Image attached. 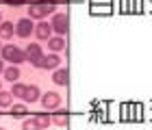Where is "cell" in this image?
I'll return each instance as SVG.
<instances>
[{
  "mask_svg": "<svg viewBox=\"0 0 152 130\" xmlns=\"http://www.w3.org/2000/svg\"><path fill=\"white\" fill-rule=\"evenodd\" d=\"M13 35H15L13 22H0V39H11Z\"/></svg>",
  "mask_w": 152,
  "mask_h": 130,
  "instance_id": "4fadbf2b",
  "label": "cell"
},
{
  "mask_svg": "<svg viewBox=\"0 0 152 130\" xmlns=\"http://www.w3.org/2000/svg\"><path fill=\"white\" fill-rule=\"evenodd\" d=\"M91 4H94V7H98V4H107V7H109V4H111V0H91Z\"/></svg>",
  "mask_w": 152,
  "mask_h": 130,
  "instance_id": "7402d4cb",
  "label": "cell"
},
{
  "mask_svg": "<svg viewBox=\"0 0 152 130\" xmlns=\"http://www.w3.org/2000/svg\"><path fill=\"white\" fill-rule=\"evenodd\" d=\"M4 80L7 83H18V78H20V67L18 65H9V67H4Z\"/></svg>",
  "mask_w": 152,
  "mask_h": 130,
  "instance_id": "7c38bea8",
  "label": "cell"
},
{
  "mask_svg": "<svg viewBox=\"0 0 152 130\" xmlns=\"http://www.w3.org/2000/svg\"><path fill=\"white\" fill-rule=\"evenodd\" d=\"M67 121H70V117H67V113H65V108H57L54 111V115H50V124H54V126H67Z\"/></svg>",
  "mask_w": 152,
  "mask_h": 130,
  "instance_id": "9c48e42d",
  "label": "cell"
},
{
  "mask_svg": "<svg viewBox=\"0 0 152 130\" xmlns=\"http://www.w3.org/2000/svg\"><path fill=\"white\" fill-rule=\"evenodd\" d=\"M11 115H15V117H24L26 113H28V106L26 104H22V102H20V104H11Z\"/></svg>",
  "mask_w": 152,
  "mask_h": 130,
  "instance_id": "e0dca14e",
  "label": "cell"
},
{
  "mask_svg": "<svg viewBox=\"0 0 152 130\" xmlns=\"http://www.w3.org/2000/svg\"><path fill=\"white\" fill-rule=\"evenodd\" d=\"M28 15H31L33 20H41V17H46V11L41 9L39 2H31V4H28Z\"/></svg>",
  "mask_w": 152,
  "mask_h": 130,
  "instance_id": "5bb4252c",
  "label": "cell"
},
{
  "mask_svg": "<svg viewBox=\"0 0 152 130\" xmlns=\"http://www.w3.org/2000/svg\"><path fill=\"white\" fill-rule=\"evenodd\" d=\"M4 4H9V7H22L24 0H4Z\"/></svg>",
  "mask_w": 152,
  "mask_h": 130,
  "instance_id": "44dd1931",
  "label": "cell"
},
{
  "mask_svg": "<svg viewBox=\"0 0 152 130\" xmlns=\"http://www.w3.org/2000/svg\"><path fill=\"white\" fill-rule=\"evenodd\" d=\"M22 130H39V128H37V124H35V117L26 119L24 124H22Z\"/></svg>",
  "mask_w": 152,
  "mask_h": 130,
  "instance_id": "ffe728a7",
  "label": "cell"
},
{
  "mask_svg": "<svg viewBox=\"0 0 152 130\" xmlns=\"http://www.w3.org/2000/svg\"><path fill=\"white\" fill-rule=\"evenodd\" d=\"M48 48H50L54 54L63 52V50H65V39L59 37V35H57V37H50V39H48Z\"/></svg>",
  "mask_w": 152,
  "mask_h": 130,
  "instance_id": "30bf717a",
  "label": "cell"
},
{
  "mask_svg": "<svg viewBox=\"0 0 152 130\" xmlns=\"http://www.w3.org/2000/svg\"><path fill=\"white\" fill-rule=\"evenodd\" d=\"M39 4H41V9L46 11V15L57 11V0H39Z\"/></svg>",
  "mask_w": 152,
  "mask_h": 130,
  "instance_id": "ac0fdd59",
  "label": "cell"
},
{
  "mask_svg": "<svg viewBox=\"0 0 152 130\" xmlns=\"http://www.w3.org/2000/svg\"><path fill=\"white\" fill-rule=\"evenodd\" d=\"M11 104H13V95H11V91H2V89H0V111H4V108H11Z\"/></svg>",
  "mask_w": 152,
  "mask_h": 130,
  "instance_id": "9a60e30c",
  "label": "cell"
},
{
  "mask_svg": "<svg viewBox=\"0 0 152 130\" xmlns=\"http://www.w3.org/2000/svg\"><path fill=\"white\" fill-rule=\"evenodd\" d=\"M0 48H2V44H0Z\"/></svg>",
  "mask_w": 152,
  "mask_h": 130,
  "instance_id": "484cf974",
  "label": "cell"
},
{
  "mask_svg": "<svg viewBox=\"0 0 152 130\" xmlns=\"http://www.w3.org/2000/svg\"><path fill=\"white\" fill-rule=\"evenodd\" d=\"M61 95L57 91H46L44 95H41V106L46 108V111H57V108L61 106Z\"/></svg>",
  "mask_w": 152,
  "mask_h": 130,
  "instance_id": "3957f363",
  "label": "cell"
},
{
  "mask_svg": "<svg viewBox=\"0 0 152 130\" xmlns=\"http://www.w3.org/2000/svg\"><path fill=\"white\" fill-rule=\"evenodd\" d=\"M0 22H2V13H0Z\"/></svg>",
  "mask_w": 152,
  "mask_h": 130,
  "instance_id": "cb8c5ba5",
  "label": "cell"
},
{
  "mask_svg": "<svg viewBox=\"0 0 152 130\" xmlns=\"http://www.w3.org/2000/svg\"><path fill=\"white\" fill-rule=\"evenodd\" d=\"M33 20L31 17H24V20H20V22L15 24V35L20 37V39H26V37H31L33 35Z\"/></svg>",
  "mask_w": 152,
  "mask_h": 130,
  "instance_id": "277c9868",
  "label": "cell"
},
{
  "mask_svg": "<svg viewBox=\"0 0 152 130\" xmlns=\"http://www.w3.org/2000/svg\"><path fill=\"white\" fill-rule=\"evenodd\" d=\"M0 89H2V83H0Z\"/></svg>",
  "mask_w": 152,
  "mask_h": 130,
  "instance_id": "d4e9b609",
  "label": "cell"
},
{
  "mask_svg": "<svg viewBox=\"0 0 152 130\" xmlns=\"http://www.w3.org/2000/svg\"><path fill=\"white\" fill-rule=\"evenodd\" d=\"M0 57L4 61H11L13 65H18V63H22V61H26V52L22 48L13 46V44H7V46L0 48Z\"/></svg>",
  "mask_w": 152,
  "mask_h": 130,
  "instance_id": "6da1fadb",
  "label": "cell"
},
{
  "mask_svg": "<svg viewBox=\"0 0 152 130\" xmlns=\"http://www.w3.org/2000/svg\"><path fill=\"white\" fill-rule=\"evenodd\" d=\"M2 72H4V63L0 61V74H2Z\"/></svg>",
  "mask_w": 152,
  "mask_h": 130,
  "instance_id": "603a6c76",
  "label": "cell"
},
{
  "mask_svg": "<svg viewBox=\"0 0 152 130\" xmlns=\"http://www.w3.org/2000/svg\"><path fill=\"white\" fill-rule=\"evenodd\" d=\"M63 65V61H61V57L59 54H48V57H44L41 59V63H39V67H44V70H57V67H61Z\"/></svg>",
  "mask_w": 152,
  "mask_h": 130,
  "instance_id": "52a82bcc",
  "label": "cell"
},
{
  "mask_svg": "<svg viewBox=\"0 0 152 130\" xmlns=\"http://www.w3.org/2000/svg\"><path fill=\"white\" fill-rule=\"evenodd\" d=\"M52 83H57L59 87H65L70 83V72H67V67H57V70H52Z\"/></svg>",
  "mask_w": 152,
  "mask_h": 130,
  "instance_id": "8992f818",
  "label": "cell"
},
{
  "mask_svg": "<svg viewBox=\"0 0 152 130\" xmlns=\"http://www.w3.org/2000/svg\"><path fill=\"white\" fill-rule=\"evenodd\" d=\"M35 124H37L39 130H46L48 126H50V115L48 113H37L35 115Z\"/></svg>",
  "mask_w": 152,
  "mask_h": 130,
  "instance_id": "2e32d148",
  "label": "cell"
},
{
  "mask_svg": "<svg viewBox=\"0 0 152 130\" xmlns=\"http://www.w3.org/2000/svg\"><path fill=\"white\" fill-rule=\"evenodd\" d=\"M0 130H4V128H0Z\"/></svg>",
  "mask_w": 152,
  "mask_h": 130,
  "instance_id": "4316f807",
  "label": "cell"
},
{
  "mask_svg": "<svg viewBox=\"0 0 152 130\" xmlns=\"http://www.w3.org/2000/svg\"><path fill=\"white\" fill-rule=\"evenodd\" d=\"M24 91H26V85L13 83V89H11V95H13V98H20V100H22V98H24Z\"/></svg>",
  "mask_w": 152,
  "mask_h": 130,
  "instance_id": "d6986e66",
  "label": "cell"
},
{
  "mask_svg": "<svg viewBox=\"0 0 152 130\" xmlns=\"http://www.w3.org/2000/svg\"><path fill=\"white\" fill-rule=\"evenodd\" d=\"M33 33H35V37L39 39V41H48V39L52 37V35H50L52 28H50V24H48V22H39L35 28H33Z\"/></svg>",
  "mask_w": 152,
  "mask_h": 130,
  "instance_id": "ba28073f",
  "label": "cell"
},
{
  "mask_svg": "<svg viewBox=\"0 0 152 130\" xmlns=\"http://www.w3.org/2000/svg\"><path fill=\"white\" fill-rule=\"evenodd\" d=\"M50 28L57 33L59 37H63L67 31H70V17H67L65 11H54L52 15V22H50Z\"/></svg>",
  "mask_w": 152,
  "mask_h": 130,
  "instance_id": "7a4b0ae2",
  "label": "cell"
},
{
  "mask_svg": "<svg viewBox=\"0 0 152 130\" xmlns=\"http://www.w3.org/2000/svg\"><path fill=\"white\" fill-rule=\"evenodd\" d=\"M24 52H26V59H28L33 65H37V67H39L41 59H44V50H41V46H39V44H31Z\"/></svg>",
  "mask_w": 152,
  "mask_h": 130,
  "instance_id": "5b68a950",
  "label": "cell"
},
{
  "mask_svg": "<svg viewBox=\"0 0 152 130\" xmlns=\"http://www.w3.org/2000/svg\"><path fill=\"white\" fill-rule=\"evenodd\" d=\"M26 100V104H33V102H37L39 100V87L35 85H26V91H24V98Z\"/></svg>",
  "mask_w": 152,
  "mask_h": 130,
  "instance_id": "8fae6325",
  "label": "cell"
}]
</instances>
